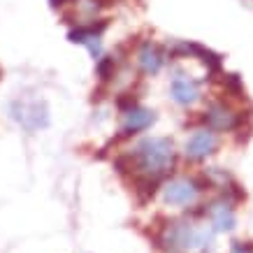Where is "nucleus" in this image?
Wrapping results in <instances>:
<instances>
[{"instance_id":"obj_16","label":"nucleus","mask_w":253,"mask_h":253,"mask_svg":"<svg viewBox=\"0 0 253 253\" xmlns=\"http://www.w3.org/2000/svg\"><path fill=\"white\" fill-rule=\"evenodd\" d=\"M135 105H137V100H135V95H130V93H123V95L116 98V107H119V112H128V109H132Z\"/></svg>"},{"instance_id":"obj_12","label":"nucleus","mask_w":253,"mask_h":253,"mask_svg":"<svg viewBox=\"0 0 253 253\" xmlns=\"http://www.w3.org/2000/svg\"><path fill=\"white\" fill-rule=\"evenodd\" d=\"M169 93H172V100H174L176 105L191 107V105H195L200 100V82L186 77V75H179V77L172 79Z\"/></svg>"},{"instance_id":"obj_13","label":"nucleus","mask_w":253,"mask_h":253,"mask_svg":"<svg viewBox=\"0 0 253 253\" xmlns=\"http://www.w3.org/2000/svg\"><path fill=\"white\" fill-rule=\"evenodd\" d=\"M163 181H165V179H161V176L135 174V179H132V191H135V195H137L139 202L146 205V202L154 200V195L158 193V188H161Z\"/></svg>"},{"instance_id":"obj_11","label":"nucleus","mask_w":253,"mask_h":253,"mask_svg":"<svg viewBox=\"0 0 253 253\" xmlns=\"http://www.w3.org/2000/svg\"><path fill=\"white\" fill-rule=\"evenodd\" d=\"M165 61H168V51H165L161 44L146 40L144 44L139 46L137 63H139V70H142L144 75H158L163 70V65H165Z\"/></svg>"},{"instance_id":"obj_4","label":"nucleus","mask_w":253,"mask_h":253,"mask_svg":"<svg viewBox=\"0 0 253 253\" xmlns=\"http://www.w3.org/2000/svg\"><path fill=\"white\" fill-rule=\"evenodd\" d=\"M109 21L107 19H91V21L86 23H79L77 28H72L68 33V40L72 44H84L88 46V51L93 54V58H100L102 54V44H100V38H102V33L107 31Z\"/></svg>"},{"instance_id":"obj_6","label":"nucleus","mask_w":253,"mask_h":253,"mask_svg":"<svg viewBox=\"0 0 253 253\" xmlns=\"http://www.w3.org/2000/svg\"><path fill=\"white\" fill-rule=\"evenodd\" d=\"M169 56H174V58H181V56H191V58H198L207 65L209 72H221V56L214 54L211 49L207 46L198 44V42H174V44L169 46Z\"/></svg>"},{"instance_id":"obj_8","label":"nucleus","mask_w":253,"mask_h":253,"mask_svg":"<svg viewBox=\"0 0 253 253\" xmlns=\"http://www.w3.org/2000/svg\"><path fill=\"white\" fill-rule=\"evenodd\" d=\"M154 123H156V114L151 109H144V107H139V105H135L132 109L123 112V126H121V130H119V135H116V139H128L132 135H137V132L146 130V128H151Z\"/></svg>"},{"instance_id":"obj_18","label":"nucleus","mask_w":253,"mask_h":253,"mask_svg":"<svg viewBox=\"0 0 253 253\" xmlns=\"http://www.w3.org/2000/svg\"><path fill=\"white\" fill-rule=\"evenodd\" d=\"M72 2H77V0H49L51 9H61V7H65V5H72Z\"/></svg>"},{"instance_id":"obj_10","label":"nucleus","mask_w":253,"mask_h":253,"mask_svg":"<svg viewBox=\"0 0 253 253\" xmlns=\"http://www.w3.org/2000/svg\"><path fill=\"white\" fill-rule=\"evenodd\" d=\"M207 214L211 218V228L216 232H230L235 228V209H232V202L225 195H221L214 202H209Z\"/></svg>"},{"instance_id":"obj_5","label":"nucleus","mask_w":253,"mask_h":253,"mask_svg":"<svg viewBox=\"0 0 253 253\" xmlns=\"http://www.w3.org/2000/svg\"><path fill=\"white\" fill-rule=\"evenodd\" d=\"M202 121L207 123L209 130H221V132H230V130H237L239 126L244 123V116L242 114H235L225 102H211L202 116Z\"/></svg>"},{"instance_id":"obj_7","label":"nucleus","mask_w":253,"mask_h":253,"mask_svg":"<svg viewBox=\"0 0 253 253\" xmlns=\"http://www.w3.org/2000/svg\"><path fill=\"white\" fill-rule=\"evenodd\" d=\"M163 195H165V202L168 205H176V207H184V205H193L195 198L200 195L198 181L195 179H172L163 186Z\"/></svg>"},{"instance_id":"obj_9","label":"nucleus","mask_w":253,"mask_h":253,"mask_svg":"<svg viewBox=\"0 0 253 253\" xmlns=\"http://www.w3.org/2000/svg\"><path fill=\"white\" fill-rule=\"evenodd\" d=\"M216 149H218V139H216L214 130L200 128L186 142V158H191V161H205L207 156L214 154Z\"/></svg>"},{"instance_id":"obj_2","label":"nucleus","mask_w":253,"mask_h":253,"mask_svg":"<svg viewBox=\"0 0 253 253\" xmlns=\"http://www.w3.org/2000/svg\"><path fill=\"white\" fill-rule=\"evenodd\" d=\"M156 249L165 253H184L195 249V225L186 221H165L154 235Z\"/></svg>"},{"instance_id":"obj_19","label":"nucleus","mask_w":253,"mask_h":253,"mask_svg":"<svg viewBox=\"0 0 253 253\" xmlns=\"http://www.w3.org/2000/svg\"><path fill=\"white\" fill-rule=\"evenodd\" d=\"M0 77H2V70H0Z\"/></svg>"},{"instance_id":"obj_15","label":"nucleus","mask_w":253,"mask_h":253,"mask_svg":"<svg viewBox=\"0 0 253 253\" xmlns=\"http://www.w3.org/2000/svg\"><path fill=\"white\" fill-rule=\"evenodd\" d=\"M221 84L223 88H225V93H230L232 98H242L244 95V84H242V77L239 75H221Z\"/></svg>"},{"instance_id":"obj_3","label":"nucleus","mask_w":253,"mask_h":253,"mask_svg":"<svg viewBox=\"0 0 253 253\" xmlns=\"http://www.w3.org/2000/svg\"><path fill=\"white\" fill-rule=\"evenodd\" d=\"M9 112H12V119L28 132L46 128L51 123L49 107H46L44 100H14Z\"/></svg>"},{"instance_id":"obj_17","label":"nucleus","mask_w":253,"mask_h":253,"mask_svg":"<svg viewBox=\"0 0 253 253\" xmlns=\"http://www.w3.org/2000/svg\"><path fill=\"white\" fill-rule=\"evenodd\" d=\"M232 253H253V242H232Z\"/></svg>"},{"instance_id":"obj_14","label":"nucleus","mask_w":253,"mask_h":253,"mask_svg":"<svg viewBox=\"0 0 253 253\" xmlns=\"http://www.w3.org/2000/svg\"><path fill=\"white\" fill-rule=\"evenodd\" d=\"M114 72H116L114 56H102V58H98V63H95V75H98V79L102 84H107L109 79L114 77Z\"/></svg>"},{"instance_id":"obj_1","label":"nucleus","mask_w":253,"mask_h":253,"mask_svg":"<svg viewBox=\"0 0 253 253\" xmlns=\"http://www.w3.org/2000/svg\"><path fill=\"white\" fill-rule=\"evenodd\" d=\"M132 174H149V176H165L174 169L176 154L174 144L168 137H149L142 139L132 149Z\"/></svg>"}]
</instances>
